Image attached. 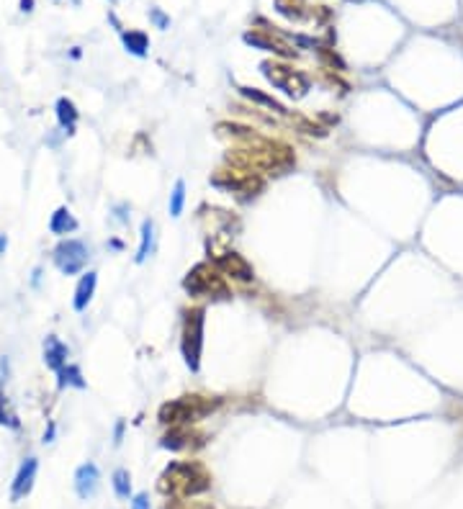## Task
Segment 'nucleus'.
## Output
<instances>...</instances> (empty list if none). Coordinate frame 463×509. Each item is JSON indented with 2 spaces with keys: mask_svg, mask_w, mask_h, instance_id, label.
<instances>
[{
  "mask_svg": "<svg viewBox=\"0 0 463 509\" xmlns=\"http://www.w3.org/2000/svg\"><path fill=\"white\" fill-rule=\"evenodd\" d=\"M160 491L170 494L175 499H186V496L203 494L211 487V473L206 465L198 460H183V463H170L160 476Z\"/></svg>",
  "mask_w": 463,
  "mask_h": 509,
  "instance_id": "f257e3e1",
  "label": "nucleus"
},
{
  "mask_svg": "<svg viewBox=\"0 0 463 509\" xmlns=\"http://www.w3.org/2000/svg\"><path fill=\"white\" fill-rule=\"evenodd\" d=\"M219 406V399H206V397H180L175 401H167L160 409V420L165 425H191L198 422L201 417L211 414Z\"/></svg>",
  "mask_w": 463,
  "mask_h": 509,
  "instance_id": "f03ea898",
  "label": "nucleus"
},
{
  "mask_svg": "<svg viewBox=\"0 0 463 509\" xmlns=\"http://www.w3.org/2000/svg\"><path fill=\"white\" fill-rule=\"evenodd\" d=\"M183 285H186V291L191 293V296H214V299H227V296H229V288H227L222 273H217V270L211 268V265H206V262L196 265L186 276Z\"/></svg>",
  "mask_w": 463,
  "mask_h": 509,
  "instance_id": "7ed1b4c3",
  "label": "nucleus"
},
{
  "mask_svg": "<svg viewBox=\"0 0 463 509\" xmlns=\"http://www.w3.org/2000/svg\"><path fill=\"white\" fill-rule=\"evenodd\" d=\"M183 358H186L191 371H198V360H201V347H203V311L201 309H191L186 311L183 319Z\"/></svg>",
  "mask_w": 463,
  "mask_h": 509,
  "instance_id": "20e7f679",
  "label": "nucleus"
},
{
  "mask_svg": "<svg viewBox=\"0 0 463 509\" xmlns=\"http://www.w3.org/2000/svg\"><path fill=\"white\" fill-rule=\"evenodd\" d=\"M262 75L268 77L270 83L276 85L278 90H284L286 96H291V98L307 96V90H309L307 75H301V72H296V70H291V67H286V65H273V62H265V65H262Z\"/></svg>",
  "mask_w": 463,
  "mask_h": 509,
  "instance_id": "39448f33",
  "label": "nucleus"
},
{
  "mask_svg": "<svg viewBox=\"0 0 463 509\" xmlns=\"http://www.w3.org/2000/svg\"><path fill=\"white\" fill-rule=\"evenodd\" d=\"M85 260H88V250L77 240H65L54 250V262L65 276H75L77 270H82Z\"/></svg>",
  "mask_w": 463,
  "mask_h": 509,
  "instance_id": "423d86ee",
  "label": "nucleus"
},
{
  "mask_svg": "<svg viewBox=\"0 0 463 509\" xmlns=\"http://www.w3.org/2000/svg\"><path fill=\"white\" fill-rule=\"evenodd\" d=\"M217 268L222 276H229V278H234V281H242V283H247V281H253L255 278L253 265H250L239 252H234V250H227V252L217 254Z\"/></svg>",
  "mask_w": 463,
  "mask_h": 509,
  "instance_id": "0eeeda50",
  "label": "nucleus"
},
{
  "mask_svg": "<svg viewBox=\"0 0 463 509\" xmlns=\"http://www.w3.org/2000/svg\"><path fill=\"white\" fill-rule=\"evenodd\" d=\"M214 183L219 186H227L229 191H237V193H255L262 188V180L250 170H234V172H222L214 178Z\"/></svg>",
  "mask_w": 463,
  "mask_h": 509,
  "instance_id": "6e6552de",
  "label": "nucleus"
},
{
  "mask_svg": "<svg viewBox=\"0 0 463 509\" xmlns=\"http://www.w3.org/2000/svg\"><path fill=\"white\" fill-rule=\"evenodd\" d=\"M37 468H39L37 458H26V460H23V465L18 468V476H15V481H13V494H11L13 496V502L23 499V496L31 491L34 479H37Z\"/></svg>",
  "mask_w": 463,
  "mask_h": 509,
  "instance_id": "1a4fd4ad",
  "label": "nucleus"
},
{
  "mask_svg": "<svg viewBox=\"0 0 463 509\" xmlns=\"http://www.w3.org/2000/svg\"><path fill=\"white\" fill-rule=\"evenodd\" d=\"M98 479H101V476H98L96 463L80 465V468H77V473H75V489H77V494H80L82 499H88V496L96 494Z\"/></svg>",
  "mask_w": 463,
  "mask_h": 509,
  "instance_id": "9d476101",
  "label": "nucleus"
},
{
  "mask_svg": "<svg viewBox=\"0 0 463 509\" xmlns=\"http://www.w3.org/2000/svg\"><path fill=\"white\" fill-rule=\"evenodd\" d=\"M68 355H70L68 344L60 342V340L54 337V335H49V337H46V342H44L46 366L54 368V371H62V368H65V363H68Z\"/></svg>",
  "mask_w": 463,
  "mask_h": 509,
  "instance_id": "9b49d317",
  "label": "nucleus"
},
{
  "mask_svg": "<svg viewBox=\"0 0 463 509\" xmlns=\"http://www.w3.org/2000/svg\"><path fill=\"white\" fill-rule=\"evenodd\" d=\"M198 437L196 432H191V427L188 425H175L170 432L163 437V448H170V450H183V448H191L194 440Z\"/></svg>",
  "mask_w": 463,
  "mask_h": 509,
  "instance_id": "f8f14e48",
  "label": "nucleus"
},
{
  "mask_svg": "<svg viewBox=\"0 0 463 509\" xmlns=\"http://www.w3.org/2000/svg\"><path fill=\"white\" fill-rule=\"evenodd\" d=\"M93 291H96V273H85V276L80 278V283H77L75 301H72L77 311H82V309L88 307L90 299H93Z\"/></svg>",
  "mask_w": 463,
  "mask_h": 509,
  "instance_id": "ddd939ff",
  "label": "nucleus"
},
{
  "mask_svg": "<svg viewBox=\"0 0 463 509\" xmlns=\"http://www.w3.org/2000/svg\"><path fill=\"white\" fill-rule=\"evenodd\" d=\"M49 229H52L54 234H68V232H75L77 229V221L75 217L70 214L68 209H57L52 214V221H49Z\"/></svg>",
  "mask_w": 463,
  "mask_h": 509,
  "instance_id": "4468645a",
  "label": "nucleus"
},
{
  "mask_svg": "<svg viewBox=\"0 0 463 509\" xmlns=\"http://www.w3.org/2000/svg\"><path fill=\"white\" fill-rule=\"evenodd\" d=\"M57 119H60L62 129H68L70 134H72V129H75V121H77L75 103H72V101H68V98H60V101H57Z\"/></svg>",
  "mask_w": 463,
  "mask_h": 509,
  "instance_id": "2eb2a0df",
  "label": "nucleus"
},
{
  "mask_svg": "<svg viewBox=\"0 0 463 509\" xmlns=\"http://www.w3.org/2000/svg\"><path fill=\"white\" fill-rule=\"evenodd\" d=\"M152 245H155V224L147 219L142 224V245H139V252H137V262H144L150 257Z\"/></svg>",
  "mask_w": 463,
  "mask_h": 509,
  "instance_id": "dca6fc26",
  "label": "nucleus"
},
{
  "mask_svg": "<svg viewBox=\"0 0 463 509\" xmlns=\"http://www.w3.org/2000/svg\"><path fill=\"white\" fill-rule=\"evenodd\" d=\"M124 44H127V49L132 54L142 57L147 52V46H150V39L144 37L142 31H129V34H124Z\"/></svg>",
  "mask_w": 463,
  "mask_h": 509,
  "instance_id": "f3484780",
  "label": "nucleus"
},
{
  "mask_svg": "<svg viewBox=\"0 0 463 509\" xmlns=\"http://www.w3.org/2000/svg\"><path fill=\"white\" fill-rule=\"evenodd\" d=\"M242 90V96L245 98H250V101H255V103H262V105H268V108H273L276 113H288L284 108V105L278 103V101H273L270 96H262L260 90H255V88H239Z\"/></svg>",
  "mask_w": 463,
  "mask_h": 509,
  "instance_id": "a211bd4d",
  "label": "nucleus"
},
{
  "mask_svg": "<svg viewBox=\"0 0 463 509\" xmlns=\"http://www.w3.org/2000/svg\"><path fill=\"white\" fill-rule=\"evenodd\" d=\"M60 386L65 389V386H77V389H82L85 386V381H82L80 375V368L77 366H68L60 371Z\"/></svg>",
  "mask_w": 463,
  "mask_h": 509,
  "instance_id": "6ab92c4d",
  "label": "nucleus"
},
{
  "mask_svg": "<svg viewBox=\"0 0 463 509\" xmlns=\"http://www.w3.org/2000/svg\"><path fill=\"white\" fill-rule=\"evenodd\" d=\"M113 489H116V494L121 499H129V494H132V476H129V471L119 468V471L113 473Z\"/></svg>",
  "mask_w": 463,
  "mask_h": 509,
  "instance_id": "aec40b11",
  "label": "nucleus"
},
{
  "mask_svg": "<svg viewBox=\"0 0 463 509\" xmlns=\"http://www.w3.org/2000/svg\"><path fill=\"white\" fill-rule=\"evenodd\" d=\"M183 203H186V186H183V180H178L170 193V217H180Z\"/></svg>",
  "mask_w": 463,
  "mask_h": 509,
  "instance_id": "412c9836",
  "label": "nucleus"
},
{
  "mask_svg": "<svg viewBox=\"0 0 463 509\" xmlns=\"http://www.w3.org/2000/svg\"><path fill=\"white\" fill-rule=\"evenodd\" d=\"M276 6L278 11L284 15H288V18H301V13H304L301 8H307V3H304V0H278Z\"/></svg>",
  "mask_w": 463,
  "mask_h": 509,
  "instance_id": "4be33fe9",
  "label": "nucleus"
},
{
  "mask_svg": "<svg viewBox=\"0 0 463 509\" xmlns=\"http://www.w3.org/2000/svg\"><path fill=\"white\" fill-rule=\"evenodd\" d=\"M163 509H214V507L203 502H180V499H172V502H167Z\"/></svg>",
  "mask_w": 463,
  "mask_h": 509,
  "instance_id": "5701e85b",
  "label": "nucleus"
},
{
  "mask_svg": "<svg viewBox=\"0 0 463 509\" xmlns=\"http://www.w3.org/2000/svg\"><path fill=\"white\" fill-rule=\"evenodd\" d=\"M132 509H150V499H147V494H137L134 502H132Z\"/></svg>",
  "mask_w": 463,
  "mask_h": 509,
  "instance_id": "b1692460",
  "label": "nucleus"
},
{
  "mask_svg": "<svg viewBox=\"0 0 463 509\" xmlns=\"http://www.w3.org/2000/svg\"><path fill=\"white\" fill-rule=\"evenodd\" d=\"M152 18H155V21L160 23V26H163V29H165V26H167V18H165V15L160 13V11H152Z\"/></svg>",
  "mask_w": 463,
  "mask_h": 509,
  "instance_id": "393cba45",
  "label": "nucleus"
},
{
  "mask_svg": "<svg viewBox=\"0 0 463 509\" xmlns=\"http://www.w3.org/2000/svg\"><path fill=\"white\" fill-rule=\"evenodd\" d=\"M23 11H31V6H34V0H21Z\"/></svg>",
  "mask_w": 463,
  "mask_h": 509,
  "instance_id": "a878e982",
  "label": "nucleus"
},
{
  "mask_svg": "<svg viewBox=\"0 0 463 509\" xmlns=\"http://www.w3.org/2000/svg\"><path fill=\"white\" fill-rule=\"evenodd\" d=\"M121 432H124V425L119 422V427H116V442H121Z\"/></svg>",
  "mask_w": 463,
  "mask_h": 509,
  "instance_id": "bb28decb",
  "label": "nucleus"
},
{
  "mask_svg": "<svg viewBox=\"0 0 463 509\" xmlns=\"http://www.w3.org/2000/svg\"><path fill=\"white\" fill-rule=\"evenodd\" d=\"M3 247H6V240H3V237H0V252H3Z\"/></svg>",
  "mask_w": 463,
  "mask_h": 509,
  "instance_id": "cd10ccee",
  "label": "nucleus"
}]
</instances>
